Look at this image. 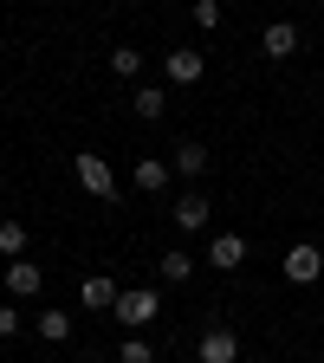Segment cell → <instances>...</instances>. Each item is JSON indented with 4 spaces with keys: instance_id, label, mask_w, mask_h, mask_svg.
Returning <instances> with one entry per match:
<instances>
[{
    "instance_id": "7a4b0ae2",
    "label": "cell",
    "mask_w": 324,
    "mask_h": 363,
    "mask_svg": "<svg viewBox=\"0 0 324 363\" xmlns=\"http://www.w3.org/2000/svg\"><path fill=\"white\" fill-rule=\"evenodd\" d=\"M72 175H78V189H84V195H98V201L117 195V169H111L98 150H78V156H72Z\"/></svg>"
},
{
    "instance_id": "5bb4252c",
    "label": "cell",
    "mask_w": 324,
    "mask_h": 363,
    "mask_svg": "<svg viewBox=\"0 0 324 363\" xmlns=\"http://www.w3.org/2000/svg\"><path fill=\"white\" fill-rule=\"evenodd\" d=\"M156 266H162V279H169V286H189V279H195V253H181V247H169Z\"/></svg>"
},
{
    "instance_id": "4fadbf2b",
    "label": "cell",
    "mask_w": 324,
    "mask_h": 363,
    "mask_svg": "<svg viewBox=\"0 0 324 363\" xmlns=\"http://www.w3.org/2000/svg\"><path fill=\"white\" fill-rule=\"evenodd\" d=\"M169 169H175V175H189V182H201V175L214 169V156H208L201 143H175V156H169Z\"/></svg>"
},
{
    "instance_id": "ba28073f",
    "label": "cell",
    "mask_w": 324,
    "mask_h": 363,
    "mask_svg": "<svg viewBox=\"0 0 324 363\" xmlns=\"http://www.w3.org/2000/svg\"><path fill=\"white\" fill-rule=\"evenodd\" d=\"M208 208H214V201H208L201 189H189V195H175V201H169V214H175L181 234H201V227H208Z\"/></svg>"
},
{
    "instance_id": "d6986e66",
    "label": "cell",
    "mask_w": 324,
    "mask_h": 363,
    "mask_svg": "<svg viewBox=\"0 0 324 363\" xmlns=\"http://www.w3.org/2000/svg\"><path fill=\"white\" fill-rule=\"evenodd\" d=\"M189 13H195V26H201V33H214V26H220V0H195Z\"/></svg>"
},
{
    "instance_id": "7c38bea8",
    "label": "cell",
    "mask_w": 324,
    "mask_h": 363,
    "mask_svg": "<svg viewBox=\"0 0 324 363\" xmlns=\"http://www.w3.org/2000/svg\"><path fill=\"white\" fill-rule=\"evenodd\" d=\"M117 292H123L117 279H104V272H91V279L78 286V305H84V311H111V305H117Z\"/></svg>"
},
{
    "instance_id": "277c9868",
    "label": "cell",
    "mask_w": 324,
    "mask_h": 363,
    "mask_svg": "<svg viewBox=\"0 0 324 363\" xmlns=\"http://www.w3.org/2000/svg\"><path fill=\"white\" fill-rule=\"evenodd\" d=\"M162 78L169 84H201L208 78V59L195 52V45H169V52H162Z\"/></svg>"
},
{
    "instance_id": "3957f363",
    "label": "cell",
    "mask_w": 324,
    "mask_h": 363,
    "mask_svg": "<svg viewBox=\"0 0 324 363\" xmlns=\"http://www.w3.org/2000/svg\"><path fill=\"white\" fill-rule=\"evenodd\" d=\"M279 266H286L292 286H318V279H324V247H318V240H292Z\"/></svg>"
},
{
    "instance_id": "8fae6325",
    "label": "cell",
    "mask_w": 324,
    "mask_h": 363,
    "mask_svg": "<svg viewBox=\"0 0 324 363\" xmlns=\"http://www.w3.org/2000/svg\"><path fill=\"white\" fill-rule=\"evenodd\" d=\"M169 175H175V169H169L162 156H136V169H130V182H136L143 195H162V189H169Z\"/></svg>"
},
{
    "instance_id": "9a60e30c",
    "label": "cell",
    "mask_w": 324,
    "mask_h": 363,
    "mask_svg": "<svg viewBox=\"0 0 324 363\" xmlns=\"http://www.w3.org/2000/svg\"><path fill=\"white\" fill-rule=\"evenodd\" d=\"M26 247H33V234L7 214V220H0V259H26Z\"/></svg>"
},
{
    "instance_id": "6da1fadb",
    "label": "cell",
    "mask_w": 324,
    "mask_h": 363,
    "mask_svg": "<svg viewBox=\"0 0 324 363\" xmlns=\"http://www.w3.org/2000/svg\"><path fill=\"white\" fill-rule=\"evenodd\" d=\"M111 318H117L123 331H150L156 318H162V298H156L150 286H123V292H117V305H111Z\"/></svg>"
},
{
    "instance_id": "9c48e42d",
    "label": "cell",
    "mask_w": 324,
    "mask_h": 363,
    "mask_svg": "<svg viewBox=\"0 0 324 363\" xmlns=\"http://www.w3.org/2000/svg\"><path fill=\"white\" fill-rule=\"evenodd\" d=\"M259 52H266V59H292V52H298V26H292V20H266Z\"/></svg>"
},
{
    "instance_id": "52a82bcc",
    "label": "cell",
    "mask_w": 324,
    "mask_h": 363,
    "mask_svg": "<svg viewBox=\"0 0 324 363\" xmlns=\"http://www.w3.org/2000/svg\"><path fill=\"white\" fill-rule=\"evenodd\" d=\"M208 266H220V272H240V266H247V234L220 227V234L208 240Z\"/></svg>"
},
{
    "instance_id": "2e32d148",
    "label": "cell",
    "mask_w": 324,
    "mask_h": 363,
    "mask_svg": "<svg viewBox=\"0 0 324 363\" xmlns=\"http://www.w3.org/2000/svg\"><path fill=\"white\" fill-rule=\"evenodd\" d=\"M111 78L136 84V78H143V52H136V45H117V52H111Z\"/></svg>"
},
{
    "instance_id": "ac0fdd59",
    "label": "cell",
    "mask_w": 324,
    "mask_h": 363,
    "mask_svg": "<svg viewBox=\"0 0 324 363\" xmlns=\"http://www.w3.org/2000/svg\"><path fill=\"white\" fill-rule=\"evenodd\" d=\"M117 363H156L150 337H123V344H117Z\"/></svg>"
},
{
    "instance_id": "30bf717a",
    "label": "cell",
    "mask_w": 324,
    "mask_h": 363,
    "mask_svg": "<svg viewBox=\"0 0 324 363\" xmlns=\"http://www.w3.org/2000/svg\"><path fill=\"white\" fill-rule=\"evenodd\" d=\"M130 111L143 117V123H162V117H169V91H162V84H136V91H130Z\"/></svg>"
},
{
    "instance_id": "8992f818",
    "label": "cell",
    "mask_w": 324,
    "mask_h": 363,
    "mask_svg": "<svg viewBox=\"0 0 324 363\" xmlns=\"http://www.w3.org/2000/svg\"><path fill=\"white\" fill-rule=\"evenodd\" d=\"M195 357H201V363H240V337L227 331V325H208V331L195 337Z\"/></svg>"
},
{
    "instance_id": "e0dca14e",
    "label": "cell",
    "mask_w": 324,
    "mask_h": 363,
    "mask_svg": "<svg viewBox=\"0 0 324 363\" xmlns=\"http://www.w3.org/2000/svg\"><path fill=\"white\" fill-rule=\"evenodd\" d=\"M39 337L45 344H65L72 337V311H39Z\"/></svg>"
},
{
    "instance_id": "5b68a950",
    "label": "cell",
    "mask_w": 324,
    "mask_h": 363,
    "mask_svg": "<svg viewBox=\"0 0 324 363\" xmlns=\"http://www.w3.org/2000/svg\"><path fill=\"white\" fill-rule=\"evenodd\" d=\"M0 286H7V298H39L45 292V272L33 259H7V266H0Z\"/></svg>"
},
{
    "instance_id": "ffe728a7",
    "label": "cell",
    "mask_w": 324,
    "mask_h": 363,
    "mask_svg": "<svg viewBox=\"0 0 324 363\" xmlns=\"http://www.w3.org/2000/svg\"><path fill=\"white\" fill-rule=\"evenodd\" d=\"M0 337H20V311H13V298L0 305Z\"/></svg>"
}]
</instances>
